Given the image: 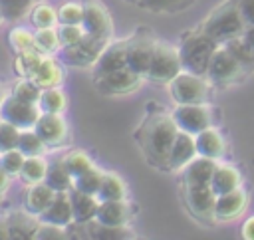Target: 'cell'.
I'll return each mask as SVG.
<instances>
[{
	"instance_id": "1",
	"label": "cell",
	"mask_w": 254,
	"mask_h": 240,
	"mask_svg": "<svg viewBox=\"0 0 254 240\" xmlns=\"http://www.w3.org/2000/svg\"><path fill=\"white\" fill-rule=\"evenodd\" d=\"M179 131L181 129L175 123L173 115L167 113H155L143 121L137 131V141L149 163L169 171V155Z\"/></svg>"
},
{
	"instance_id": "2",
	"label": "cell",
	"mask_w": 254,
	"mask_h": 240,
	"mask_svg": "<svg viewBox=\"0 0 254 240\" xmlns=\"http://www.w3.org/2000/svg\"><path fill=\"white\" fill-rule=\"evenodd\" d=\"M246 30V24L242 20V14L238 10V0L226 2L220 8H216L202 24L200 32H204L210 40L216 44H224L230 38L240 36Z\"/></svg>"
},
{
	"instance_id": "3",
	"label": "cell",
	"mask_w": 254,
	"mask_h": 240,
	"mask_svg": "<svg viewBox=\"0 0 254 240\" xmlns=\"http://www.w3.org/2000/svg\"><path fill=\"white\" fill-rule=\"evenodd\" d=\"M216 46L218 44L214 40H210L204 32H194V34L187 36L179 48L183 69L198 73V75H206L208 61H210V56Z\"/></svg>"
},
{
	"instance_id": "4",
	"label": "cell",
	"mask_w": 254,
	"mask_h": 240,
	"mask_svg": "<svg viewBox=\"0 0 254 240\" xmlns=\"http://www.w3.org/2000/svg\"><path fill=\"white\" fill-rule=\"evenodd\" d=\"M208 81L204 75L181 69L171 81H169V91L171 97L177 105H187V103H204L208 97Z\"/></svg>"
},
{
	"instance_id": "5",
	"label": "cell",
	"mask_w": 254,
	"mask_h": 240,
	"mask_svg": "<svg viewBox=\"0 0 254 240\" xmlns=\"http://www.w3.org/2000/svg\"><path fill=\"white\" fill-rule=\"evenodd\" d=\"M181 69H183V63H181L179 48L157 40L155 56H153L151 67L147 71V77L153 81H159V83H169L177 73H181Z\"/></svg>"
},
{
	"instance_id": "6",
	"label": "cell",
	"mask_w": 254,
	"mask_h": 240,
	"mask_svg": "<svg viewBox=\"0 0 254 240\" xmlns=\"http://www.w3.org/2000/svg\"><path fill=\"white\" fill-rule=\"evenodd\" d=\"M244 73H246L244 67L228 52V48L224 44H218L210 56V61H208V69H206L208 79L212 83H230Z\"/></svg>"
},
{
	"instance_id": "7",
	"label": "cell",
	"mask_w": 254,
	"mask_h": 240,
	"mask_svg": "<svg viewBox=\"0 0 254 240\" xmlns=\"http://www.w3.org/2000/svg\"><path fill=\"white\" fill-rule=\"evenodd\" d=\"M40 115H42L40 105L28 103L16 95L4 97L0 101V117L8 123L16 125L18 129H32Z\"/></svg>"
},
{
	"instance_id": "8",
	"label": "cell",
	"mask_w": 254,
	"mask_h": 240,
	"mask_svg": "<svg viewBox=\"0 0 254 240\" xmlns=\"http://www.w3.org/2000/svg\"><path fill=\"white\" fill-rule=\"evenodd\" d=\"M173 119L181 131L196 135L212 125V111L206 103H187L177 105V109L173 111Z\"/></svg>"
},
{
	"instance_id": "9",
	"label": "cell",
	"mask_w": 254,
	"mask_h": 240,
	"mask_svg": "<svg viewBox=\"0 0 254 240\" xmlns=\"http://www.w3.org/2000/svg\"><path fill=\"white\" fill-rule=\"evenodd\" d=\"M141 79H143V75L137 73V71H133L129 65L119 67V69H113L109 73H103V75L95 77L99 91L109 93V95H125V93H131V91H135L141 85Z\"/></svg>"
},
{
	"instance_id": "10",
	"label": "cell",
	"mask_w": 254,
	"mask_h": 240,
	"mask_svg": "<svg viewBox=\"0 0 254 240\" xmlns=\"http://www.w3.org/2000/svg\"><path fill=\"white\" fill-rule=\"evenodd\" d=\"M81 26L85 28V32L89 36L109 40L111 38V32H113V20H111V14H109L107 6L103 2H99V0L85 2L83 4V20H81Z\"/></svg>"
},
{
	"instance_id": "11",
	"label": "cell",
	"mask_w": 254,
	"mask_h": 240,
	"mask_svg": "<svg viewBox=\"0 0 254 240\" xmlns=\"http://www.w3.org/2000/svg\"><path fill=\"white\" fill-rule=\"evenodd\" d=\"M155 48H157V40L147 34H139L127 40V65L133 71L147 75L155 56Z\"/></svg>"
},
{
	"instance_id": "12",
	"label": "cell",
	"mask_w": 254,
	"mask_h": 240,
	"mask_svg": "<svg viewBox=\"0 0 254 240\" xmlns=\"http://www.w3.org/2000/svg\"><path fill=\"white\" fill-rule=\"evenodd\" d=\"M185 198H187L189 210H190L196 218L208 220V222H216V220H214L216 192L212 190L210 184H192V186H185Z\"/></svg>"
},
{
	"instance_id": "13",
	"label": "cell",
	"mask_w": 254,
	"mask_h": 240,
	"mask_svg": "<svg viewBox=\"0 0 254 240\" xmlns=\"http://www.w3.org/2000/svg\"><path fill=\"white\" fill-rule=\"evenodd\" d=\"M107 44L109 40L105 38H95V36L85 34V38L77 46L64 48V58L71 65H93L97 58L101 56V52L107 48Z\"/></svg>"
},
{
	"instance_id": "14",
	"label": "cell",
	"mask_w": 254,
	"mask_h": 240,
	"mask_svg": "<svg viewBox=\"0 0 254 240\" xmlns=\"http://www.w3.org/2000/svg\"><path fill=\"white\" fill-rule=\"evenodd\" d=\"M34 129L42 137L46 147H58L67 139V123L62 117V113H44L42 111Z\"/></svg>"
},
{
	"instance_id": "15",
	"label": "cell",
	"mask_w": 254,
	"mask_h": 240,
	"mask_svg": "<svg viewBox=\"0 0 254 240\" xmlns=\"http://www.w3.org/2000/svg\"><path fill=\"white\" fill-rule=\"evenodd\" d=\"M246 206H248V194L242 188L218 194L214 204V220H220V222L236 220L238 216L244 214Z\"/></svg>"
},
{
	"instance_id": "16",
	"label": "cell",
	"mask_w": 254,
	"mask_h": 240,
	"mask_svg": "<svg viewBox=\"0 0 254 240\" xmlns=\"http://www.w3.org/2000/svg\"><path fill=\"white\" fill-rule=\"evenodd\" d=\"M198 155L196 151V141L192 133L187 131H179L171 155H169V171H183L194 157Z\"/></svg>"
},
{
	"instance_id": "17",
	"label": "cell",
	"mask_w": 254,
	"mask_h": 240,
	"mask_svg": "<svg viewBox=\"0 0 254 240\" xmlns=\"http://www.w3.org/2000/svg\"><path fill=\"white\" fill-rule=\"evenodd\" d=\"M131 218V204L125 198L119 200H99L95 212V222L103 226H123Z\"/></svg>"
},
{
	"instance_id": "18",
	"label": "cell",
	"mask_w": 254,
	"mask_h": 240,
	"mask_svg": "<svg viewBox=\"0 0 254 240\" xmlns=\"http://www.w3.org/2000/svg\"><path fill=\"white\" fill-rule=\"evenodd\" d=\"M125 65H127V40L115 42V44H107V48L101 52V56L93 63L95 77H99L103 73H109L113 69L125 67Z\"/></svg>"
},
{
	"instance_id": "19",
	"label": "cell",
	"mask_w": 254,
	"mask_h": 240,
	"mask_svg": "<svg viewBox=\"0 0 254 240\" xmlns=\"http://www.w3.org/2000/svg\"><path fill=\"white\" fill-rule=\"evenodd\" d=\"M216 169V161L196 155L185 169H183V182L185 186H192V184H210L212 173Z\"/></svg>"
},
{
	"instance_id": "20",
	"label": "cell",
	"mask_w": 254,
	"mask_h": 240,
	"mask_svg": "<svg viewBox=\"0 0 254 240\" xmlns=\"http://www.w3.org/2000/svg\"><path fill=\"white\" fill-rule=\"evenodd\" d=\"M69 198H71L73 218L77 224H87L89 220H95V212L99 208V198L95 194L83 192L79 188H71Z\"/></svg>"
},
{
	"instance_id": "21",
	"label": "cell",
	"mask_w": 254,
	"mask_h": 240,
	"mask_svg": "<svg viewBox=\"0 0 254 240\" xmlns=\"http://www.w3.org/2000/svg\"><path fill=\"white\" fill-rule=\"evenodd\" d=\"M44 222H52V224H58V226H69L71 222H75L73 218V208H71V198H69V192H58L56 200L48 206L46 212L40 214Z\"/></svg>"
},
{
	"instance_id": "22",
	"label": "cell",
	"mask_w": 254,
	"mask_h": 240,
	"mask_svg": "<svg viewBox=\"0 0 254 240\" xmlns=\"http://www.w3.org/2000/svg\"><path fill=\"white\" fill-rule=\"evenodd\" d=\"M58 190H54L46 180L36 182V184H28V192H26V208L32 214H42L48 210V206L56 200Z\"/></svg>"
},
{
	"instance_id": "23",
	"label": "cell",
	"mask_w": 254,
	"mask_h": 240,
	"mask_svg": "<svg viewBox=\"0 0 254 240\" xmlns=\"http://www.w3.org/2000/svg\"><path fill=\"white\" fill-rule=\"evenodd\" d=\"M194 141H196V151L202 157H208V159L218 161L224 155V149H226L224 139H222V135L212 125L206 127V129H202L200 133H196L194 135Z\"/></svg>"
},
{
	"instance_id": "24",
	"label": "cell",
	"mask_w": 254,
	"mask_h": 240,
	"mask_svg": "<svg viewBox=\"0 0 254 240\" xmlns=\"http://www.w3.org/2000/svg\"><path fill=\"white\" fill-rule=\"evenodd\" d=\"M30 79L36 85H40L42 89L54 87V85H60L64 81V69L60 67V63L56 60H52L50 56H44L42 61L38 63V67L34 69V73L30 75Z\"/></svg>"
},
{
	"instance_id": "25",
	"label": "cell",
	"mask_w": 254,
	"mask_h": 240,
	"mask_svg": "<svg viewBox=\"0 0 254 240\" xmlns=\"http://www.w3.org/2000/svg\"><path fill=\"white\" fill-rule=\"evenodd\" d=\"M240 182H242V177L238 169L232 165H216L212 179H210V186L216 192V196L240 188Z\"/></svg>"
},
{
	"instance_id": "26",
	"label": "cell",
	"mask_w": 254,
	"mask_h": 240,
	"mask_svg": "<svg viewBox=\"0 0 254 240\" xmlns=\"http://www.w3.org/2000/svg\"><path fill=\"white\" fill-rule=\"evenodd\" d=\"M48 171H50V165H48V161H46L42 155L26 157L24 167H22V171H20V179H22V182H26V184H36V182L46 180Z\"/></svg>"
},
{
	"instance_id": "27",
	"label": "cell",
	"mask_w": 254,
	"mask_h": 240,
	"mask_svg": "<svg viewBox=\"0 0 254 240\" xmlns=\"http://www.w3.org/2000/svg\"><path fill=\"white\" fill-rule=\"evenodd\" d=\"M125 194H127V186H125L123 179L115 173H103V180L97 190V198L99 200H119V198H125Z\"/></svg>"
},
{
	"instance_id": "28",
	"label": "cell",
	"mask_w": 254,
	"mask_h": 240,
	"mask_svg": "<svg viewBox=\"0 0 254 240\" xmlns=\"http://www.w3.org/2000/svg\"><path fill=\"white\" fill-rule=\"evenodd\" d=\"M8 226H10V238H32L36 236L38 224L32 218V212H16L8 216Z\"/></svg>"
},
{
	"instance_id": "29",
	"label": "cell",
	"mask_w": 254,
	"mask_h": 240,
	"mask_svg": "<svg viewBox=\"0 0 254 240\" xmlns=\"http://www.w3.org/2000/svg\"><path fill=\"white\" fill-rule=\"evenodd\" d=\"M38 105H40V109L44 113H64L65 111V105H67V97L60 89V85L44 87Z\"/></svg>"
},
{
	"instance_id": "30",
	"label": "cell",
	"mask_w": 254,
	"mask_h": 240,
	"mask_svg": "<svg viewBox=\"0 0 254 240\" xmlns=\"http://www.w3.org/2000/svg\"><path fill=\"white\" fill-rule=\"evenodd\" d=\"M224 46L228 48V52L240 61V65L244 67L246 73L254 71V52L252 48L248 46V42L244 40V36H236V38H230L228 42H224Z\"/></svg>"
},
{
	"instance_id": "31",
	"label": "cell",
	"mask_w": 254,
	"mask_h": 240,
	"mask_svg": "<svg viewBox=\"0 0 254 240\" xmlns=\"http://www.w3.org/2000/svg\"><path fill=\"white\" fill-rule=\"evenodd\" d=\"M46 182L58 190V192H69L73 188V177L69 175V171L64 167V163L60 161L58 165L50 167L48 171V177H46Z\"/></svg>"
},
{
	"instance_id": "32",
	"label": "cell",
	"mask_w": 254,
	"mask_h": 240,
	"mask_svg": "<svg viewBox=\"0 0 254 240\" xmlns=\"http://www.w3.org/2000/svg\"><path fill=\"white\" fill-rule=\"evenodd\" d=\"M30 22L34 24L36 30L38 28H54L60 22L58 20V10L54 6H50V4H46V2L36 4L32 8V12H30Z\"/></svg>"
},
{
	"instance_id": "33",
	"label": "cell",
	"mask_w": 254,
	"mask_h": 240,
	"mask_svg": "<svg viewBox=\"0 0 254 240\" xmlns=\"http://www.w3.org/2000/svg\"><path fill=\"white\" fill-rule=\"evenodd\" d=\"M18 149L26 155V157H34V155H42L46 149V143L42 141V137L36 133V129H22L20 131V139H18Z\"/></svg>"
},
{
	"instance_id": "34",
	"label": "cell",
	"mask_w": 254,
	"mask_h": 240,
	"mask_svg": "<svg viewBox=\"0 0 254 240\" xmlns=\"http://www.w3.org/2000/svg\"><path fill=\"white\" fill-rule=\"evenodd\" d=\"M101 180H103V171L93 165L89 171H85V173H81L79 177L73 179V188H79L83 192H89V194H95L97 196V190L101 186Z\"/></svg>"
},
{
	"instance_id": "35",
	"label": "cell",
	"mask_w": 254,
	"mask_h": 240,
	"mask_svg": "<svg viewBox=\"0 0 254 240\" xmlns=\"http://www.w3.org/2000/svg\"><path fill=\"white\" fill-rule=\"evenodd\" d=\"M10 46L20 54V52H32V50H38V44H36V34L28 28H12L10 32Z\"/></svg>"
},
{
	"instance_id": "36",
	"label": "cell",
	"mask_w": 254,
	"mask_h": 240,
	"mask_svg": "<svg viewBox=\"0 0 254 240\" xmlns=\"http://www.w3.org/2000/svg\"><path fill=\"white\" fill-rule=\"evenodd\" d=\"M36 44H38V50L46 56L54 54L56 50L62 48V42H60V34H58V28H38L36 30Z\"/></svg>"
},
{
	"instance_id": "37",
	"label": "cell",
	"mask_w": 254,
	"mask_h": 240,
	"mask_svg": "<svg viewBox=\"0 0 254 240\" xmlns=\"http://www.w3.org/2000/svg\"><path fill=\"white\" fill-rule=\"evenodd\" d=\"M46 54H42L40 50H32V52H20L16 61H14V67H16V73L20 77H30L34 73V69L38 67V63L42 61Z\"/></svg>"
},
{
	"instance_id": "38",
	"label": "cell",
	"mask_w": 254,
	"mask_h": 240,
	"mask_svg": "<svg viewBox=\"0 0 254 240\" xmlns=\"http://www.w3.org/2000/svg\"><path fill=\"white\" fill-rule=\"evenodd\" d=\"M62 163H64V167L69 171V175H71L73 179L93 167L89 155L83 153V151H71V153H67V155L62 159Z\"/></svg>"
},
{
	"instance_id": "39",
	"label": "cell",
	"mask_w": 254,
	"mask_h": 240,
	"mask_svg": "<svg viewBox=\"0 0 254 240\" xmlns=\"http://www.w3.org/2000/svg\"><path fill=\"white\" fill-rule=\"evenodd\" d=\"M24 161H26V155L18 147L16 149H10V151H2V155H0V167L10 177H20V171L24 167Z\"/></svg>"
},
{
	"instance_id": "40",
	"label": "cell",
	"mask_w": 254,
	"mask_h": 240,
	"mask_svg": "<svg viewBox=\"0 0 254 240\" xmlns=\"http://www.w3.org/2000/svg\"><path fill=\"white\" fill-rule=\"evenodd\" d=\"M58 34H60L62 48H69V46H77L85 38L87 32L81 24H62L58 28Z\"/></svg>"
},
{
	"instance_id": "41",
	"label": "cell",
	"mask_w": 254,
	"mask_h": 240,
	"mask_svg": "<svg viewBox=\"0 0 254 240\" xmlns=\"http://www.w3.org/2000/svg\"><path fill=\"white\" fill-rule=\"evenodd\" d=\"M14 95L20 97V99H24V101H28V103H36V105H38L40 95H42V87L36 85L30 77H22V79L14 85Z\"/></svg>"
},
{
	"instance_id": "42",
	"label": "cell",
	"mask_w": 254,
	"mask_h": 240,
	"mask_svg": "<svg viewBox=\"0 0 254 240\" xmlns=\"http://www.w3.org/2000/svg\"><path fill=\"white\" fill-rule=\"evenodd\" d=\"M60 24H81L83 20V4L79 2H64L58 8Z\"/></svg>"
},
{
	"instance_id": "43",
	"label": "cell",
	"mask_w": 254,
	"mask_h": 240,
	"mask_svg": "<svg viewBox=\"0 0 254 240\" xmlns=\"http://www.w3.org/2000/svg\"><path fill=\"white\" fill-rule=\"evenodd\" d=\"M28 10H32V0H0V12L6 18H20Z\"/></svg>"
},
{
	"instance_id": "44",
	"label": "cell",
	"mask_w": 254,
	"mask_h": 240,
	"mask_svg": "<svg viewBox=\"0 0 254 240\" xmlns=\"http://www.w3.org/2000/svg\"><path fill=\"white\" fill-rule=\"evenodd\" d=\"M20 131L16 125L2 121L0 125V151H10L18 147V139H20Z\"/></svg>"
},
{
	"instance_id": "45",
	"label": "cell",
	"mask_w": 254,
	"mask_h": 240,
	"mask_svg": "<svg viewBox=\"0 0 254 240\" xmlns=\"http://www.w3.org/2000/svg\"><path fill=\"white\" fill-rule=\"evenodd\" d=\"M190 0H141V4L143 6H147V8H151V10H155V12H173V10H177V8H181V6H185V4H189Z\"/></svg>"
},
{
	"instance_id": "46",
	"label": "cell",
	"mask_w": 254,
	"mask_h": 240,
	"mask_svg": "<svg viewBox=\"0 0 254 240\" xmlns=\"http://www.w3.org/2000/svg\"><path fill=\"white\" fill-rule=\"evenodd\" d=\"M238 10L242 14L246 28L254 26V0H238Z\"/></svg>"
},
{
	"instance_id": "47",
	"label": "cell",
	"mask_w": 254,
	"mask_h": 240,
	"mask_svg": "<svg viewBox=\"0 0 254 240\" xmlns=\"http://www.w3.org/2000/svg\"><path fill=\"white\" fill-rule=\"evenodd\" d=\"M242 236L248 238V240H254V214L248 216V218L242 222Z\"/></svg>"
},
{
	"instance_id": "48",
	"label": "cell",
	"mask_w": 254,
	"mask_h": 240,
	"mask_svg": "<svg viewBox=\"0 0 254 240\" xmlns=\"http://www.w3.org/2000/svg\"><path fill=\"white\" fill-rule=\"evenodd\" d=\"M8 186H10V175L0 167V194L4 190H8Z\"/></svg>"
},
{
	"instance_id": "49",
	"label": "cell",
	"mask_w": 254,
	"mask_h": 240,
	"mask_svg": "<svg viewBox=\"0 0 254 240\" xmlns=\"http://www.w3.org/2000/svg\"><path fill=\"white\" fill-rule=\"evenodd\" d=\"M242 36H244V40L248 42V46H250L252 52H254V26H248V28L242 32Z\"/></svg>"
},
{
	"instance_id": "50",
	"label": "cell",
	"mask_w": 254,
	"mask_h": 240,
	"mask_svg": "<svg viewBox=\"0 0 254 240\" xmlns=\"http://www.w3.org/2000/svg\"><path fill=\"white\" fill-rule=\"evenodd\" d=\"M0 238H10V226H8V218H0Z\"/></svg>"
},
{
	"instance_id": "51",
	"label": "cell",
	"mask_w": 254,
	"mask_h": 240,
	"mask_svg": "<svg viewBox=\"0 0 254 240\" xmlns=\"http://www.w3.org/2000/svg\"><path fill=\"white\" fill-rule=\"evenodd\" d=\"M2 99H4V95H2V89H0V101H2Z\"/></svg>"
},
{
	"instance_id": "52",
	"label": "cell",
	"mask_w": 254,
	"mask_h": 240,
	"mask_svg": "<svg viewBox=\"0 0 254 240\" xmlns=\"http://www.w3.org/2000/svg\"><path fill=\"white\" fill-rule=\"evenodd\" d=\"M2 121H4V119H2V117H0V125H2Z\"/></svg>"
},
{
	"instance_id": "53",
	"label": "cell",
	"mask_w": 254,
	"mask_h": 240,
	"mask_svg": "<svg viewBox=\"0 0 254 240\" xmlns=\"http://www.w3.org/2000/svg\"><path fill=\"white\" fill-rule=\"evenodd\" d=\"M0 22H2V12H0Z\"/></svg>"
},
{
	"instance_id": "54",
	"label": "cell",
	"mask_w": 254,
	"mask_h": 240,
	"mask_svg": "<svg viewBox=\"0 0 254 240\" xmlns=\"http://www.w3.org/2000/svg\"><path fill=\"white\" fill-rule=\"evenodd\" d=\"M0 153H2V151H0Z\"/></svg>"
}]
</instances>
